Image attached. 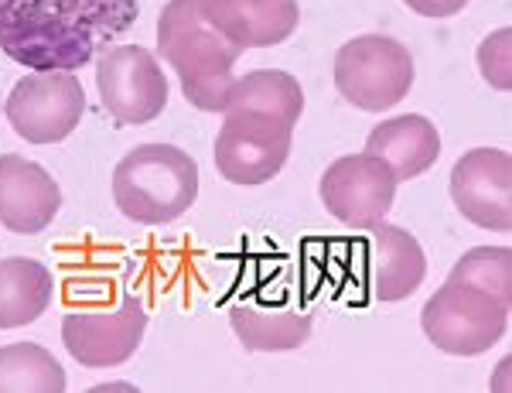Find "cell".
I'll use <instances>...</instances> for the list:
<instances>
[{"instance_id": "6da1fadb", "label": "cell", "mask_w": 512, "mask_h": 393, "mask_svg": "<svg viewBox=\"0 0 512 393\" xmlns=\"http://www.w3.org/2000/svg\"><path fill=\"white\" fill-rule=\"evenodd\" d=\"M140 0H0V52L31 72H76L137 24Z\"/></svg>"}, {"instance_id": "7a4b0ae2", "label": "cell", "mask_w": 512, "mask_h": 393, "mask_svg": "<svg viewBox=\"0 0 512 393\" xmlns=\"http://www.w3.org/2000/svg\"><path fill=\"white\" fill-rule=\"evenodd\" d=\"M158 52L181 79L185 100L205 113H226L233 65L243 48L205 18L202 0H171L158 18Z\"/></svg>"}, {"instance_id": "3957f363", "label": "cell", "mask_w": 512, "mask_h": 393, "mask_svg": "<svg viewBox=\"0 0 512 393\" xmlns=\"http://www.w3.org/2000/svg\"><path fill=\"white\" fill-rule=\"evenodd\" d=\"M113 199L134 223H175L198 199V165L175 144H140L113 171Z\"/></svg>"}, {"instance_id": "277c9868", "label": "cell", "mask_w": 512, "mask_h": 393, "mask_svg": "<svg viewBox=\"0 0 512 393\" xmlns=\"http://www.w3.org/2000/svg\"><path fill=\"white\" fill-rule=\"evenodd\" d=\"M335 86L366 113L393 110L414 86V59L390 35H359L338 48Z\"/></svg>"}, {"instance_id": "5b68a950", "label": "cell", "mask_w": 512, "mask_h": 393, "mask_svg": "<svg viewBox=\"0 0 512 393\" xmlns=\"http://www.w3.org/2000/svg\"><path fill=\"white\" fill-rule=\"evenodd\" d=\"M424 335L448 356H482L509 329V305L461 281H444L420 311Z\"/></svg>"}, {"instance_id": "8992f818", "label": "cell", "mask_w": 512, "mask_h": 393, "mask_svg": "<svg viewBox=\"0 0 512 393\" xmlns=\"http://www.w3.org/2000/svg\"><path fill=\"white\" fill-rule=\"evenodd\" d=\"M291 130L284 117L263 110H226L216 137V168L233 185H263L280 175L291 154Z\"/></svg>"}, {"instance_id": "52a82bcc", "label": "cell", "mask_w": 512, "mask_h": 393, "mask_svg": "<svg viewBox=\"0 0 512 393\" xmlns=\"http://www.w3.org/2000/svg\"><path fill=\"white\" fill-rule=\"evenodd\" d=\"M96 86L106 113L123 127L151 124L168 106V79L154 52L140 45H110L96 62Z\"/></svg>"}, {"instance_id": "ba28073f", "label": "cell", "mask_w": 512, "mask_h": 393, "mask_svg": "<svg viewBox=\"0 0 512 393\" xmlns=\"http://www.w3.org/2000/svg\"><path fill=\"white\" fill-rule=\"evenodd\" d=\"M4 113L28 144H59L82 124L86 93L72 72H31L14 83Z\"/></svg>"}, {"instance_id": "9c48e42d", "label": "cell", "mask_w": 512, "mask_h": 393, "mask_svg": "<svg viewBox=\"0 0 512 393\" xmlns=\"http://www.w3.org/2000/svg\"><path fill=\"white\" fill-rule=\"evenodd\" d=\"M321 202L349 229H373L386 223L396 199V178L386 161L373 154H345L321 175Z\"/></svg>"}, {"instance_id": "30bf717a", "label": "cell", "mask_w": 512, "mask_h": 393, "mask_svg": "<svg viewBox=\"0 0 512 393\" xmlns=\"http://www.w3.org/2000/svg\"><path fill=\"white\" fill-rule=\"evenodd\" d=\"M147 332V311L140 298H123L113 311H72L62 318V342L72 359L89 370L120 366L140 349Z\"/></svg>"}, {"instance_id": "8fae6325", "label": "cell", "mask_w": 512, "mask_h": 393, "mask_svg": "<svg viewBox=\"0 0 512 393\" xmlns=\"http://www.w3.org/2000/svg\"><path fill=\"white\" fill-rule=\"evenodd\" d=\"M512 158L499 147H478L458 158L451 171L454 209L478 229L509 233L512 229Z\"/></svg>"}, {"instance_id": "7c38bea8", "label": "cell", "mask_w": 512, "mask_h": 393, "mask_svg": "<svg viewBox=\"0 0 512 393\" xmlns=\"http://www.w3.org/2000/svg\"><path fill=\"white\" fill-rule=\"evenodd\" d=\"M62 209V188L45 168L18 154L0 158V226L11 233H41Z\"/></svg>"}, {"instance_id": "4fadbf2b", "label": "cell", "mask_w": 512, "mask_h": 393, "mask_svg": "<svg viewBox=\"0 0 512 393\" xmlns=\"http://www.w3.org/2000/svg\"><path fill=\"white\" fill-rule=\"evenodd\" d=\"M202 7L205 18L243 52L287 42L301 21L294 0H202Z\"/></svg>"}, {"instance_id": "5bb4252c", "label": "cell", "mask_w": 512, "mask_h": 393, "mask_svg": "<svg viewBox=\"0 0 512 393\" xmlns=\"http://www.w3.org/2000/svg\"><path fill=\"white\" fill-rule=\"evenodd\" d=\"M366 274L376 301H403L427 277L424 250L407 229L379 223L373 226V236H369L366 247Z\"/></svg>"}, {"instance_id": "9a60e30c", "label": "cell", "mask_w": 512, "mask_h": 393, "mask_svg": "<svg viewBox=\"0 0 512 393\" xmlns=\"http://www.w3.org/2000/svg\"><path fill=\"white\" fill-rule=\"evenodd\" d=\"M366 154L386 161L396 182H410L420 178L427 168H434V161L441 158V134L427 117H393L383 120L379 127L369 130Z\"/></svg>"}, {"instance_id": "2e32d148", "label": "cell", "mask_w": 512, "mask_h": 393, "mask_svg": "<svg viewBox=\"0 0 512 393\" xmlns=\"http://www.w3.org/2000/svg\"><path fill=\"white\" fill-rule=\"evenodd\" d=\"M55 277L28 257L0 260V329H21L48 311Z\"/></svg>"}, {"instance_id": "e0dca14e", "label": "cell", "mask_w": 512, "mask_h": 393, "mask_svg": "<svg viewBox=\"0 0 512 393\" xmlns=\"http://www.w3.org/2000/svg\"><path fill=\"white\" fill-rule=\"evenodd\" d=\"M233 332L250 352H291L311 339V315L301 311H260L253 305H236Z\"/></svg>"}, {"instance_id": "ac0fdd59", "label": "cell", "mask_w": 512, "mask_h": 393, "mask_svg": "<svg viewBox=\"0 0 512 393\" xmlns=\"http://www.w3.org/2000/svg\"><path fill=\"white\" fill-rule=\"evenodd\" d=\"M226 110H263L284 117L287 124H297L304 113V89L291 72L256 69L233 83Z\"/></svg>"}, {"instance_id": "d6986e66", "label": "cell", "mask_w": 512, "mask_h": 393, "mask_svg": "<svg viewBox=\"0 0 512 393\" xmlns=\"http://www.w3.org/2000/svg\"><path fill=\"white\" fill-rule=\"evenodd\" d=\"M65 370L48 349L35 342L0 349V393H62Z\"/></svg>"}, {"instance_id": "ffe728a7", "label": "cell", "mask_w": 512, "mask_h": 393, "mask_svg": "<svg viewBox=\"0 0 512 393\" xmlns=\"http://www.w3.org/2000/svg\"><path fill=\"white\" fill-rule=\"evenodd\" d=\"M451 281L472 284V288L492 294L495 301H512V253L509 247H475L454 264Z\"/></svg>"}, {"instance_id": "44dd1931", "label": "cell", "mask_w": 512, "mask_h": 393, "mask_svg": "<svg viewBox=\"0 0 512 393\" xmlns=\"http://www.w3.org/2000/svg\"><path fill=\"white\" fill-rule=\"evenodd\" d=\"M509 42H512L509 28H502V31H495L492 38H485L482 48H478V69H482V76L489 79L495 89H502V93L512 86V79H509Z\"/></svg>"}, {"instance_id": "7402d4cb", "label": "cell", "mask_w": 512, "mask_h": 393, "mask_svg": "<svg viewBox=\"0 0 512 393\" xmlns=\"http://www.w3.org/2000/svg\"><path fill=\"white\" fill-rule=\"evenodd\" d=\"M420 18H454V14L465 11L472 0H403Z\"/></svg>"}]
</instances>
